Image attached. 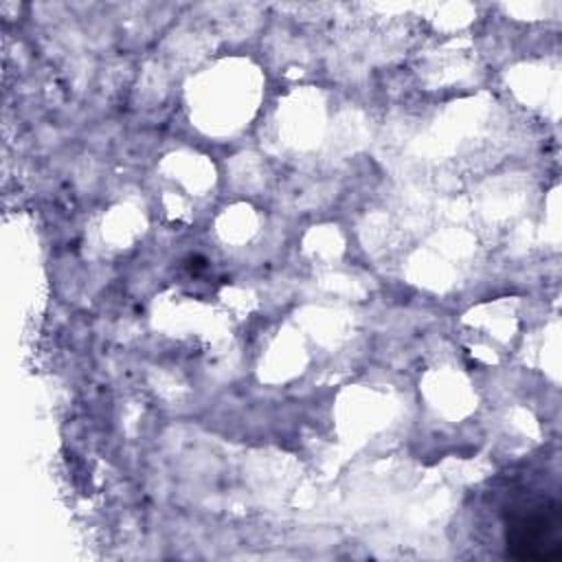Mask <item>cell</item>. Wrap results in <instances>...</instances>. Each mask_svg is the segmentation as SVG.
Segmentation results:
<instances>
[{
  "mask_svg": "<svg viewBox=\"0 0 562 562\" xmlns=\"http://www.w3.org/2000/svg\"><path fill=\"white\" fill-rule=\"evenodd\" d=\"M507 553L516 560L553 562L562 558L560 512L551 503H531L516 512L505 527Z\"/></svg>",
  "mask_w": 562,
  "mask_h": 562,
  "instance_id": "obj_1",
  "label": "cell"
}]
</instances>
